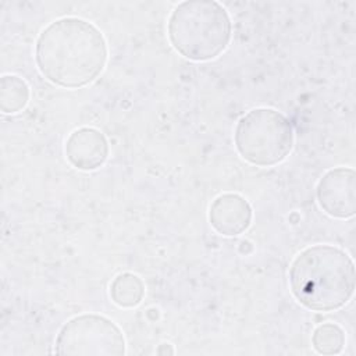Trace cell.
Masks as SVG:
<instances>
[{"instance_id":"obj_4","label":"cell","mask_w":356,"mask_h":356,"mask_svg":"<svg viewBox=\"0 0 356 356\" xmlns=\"http://www.w3.org/2000/svg\"><path fill=\"white\" fill-rule=\"evenodd\" d=\"M234 140L238 153L250 164L270 167L292 150L293 129L289 120L274 108L248 111L236 124Z\"/></svg>"},{"instance_id":"obj_8","label":"cell","mask_w":356,"mask_h":356,"mask_svg":"<svg viewBox=\"0 0 356 356\" xmlns=\"http://www.w3.org/2000/svg\"><path fill=\"white\" fill-rule=\"evenodd\" d=\"M211 227L224 236H235L248 229L252 221V207L236 193L217 196L209 209Z\"/></svg>"},{"instance_id":"obj_2","label":"cell","mask_w":356,"mask_h":356,"mask_svg":"<svg viewBox=\"0 0 356 356\" xmlns=\"http://www.w3.org/2000/svg\"><path fill=\"white\" fill-rule=\"evenodd\" d=\"M295 299L314 312H331L349 302L355 291V266L342 249L316 245L302 250L289 268Z\"/></svg>"},{"instance_id":"obj_10","label":"cell","mask_w":356,"mask_h":356,"mask_svg":"<svg viewBox=\"0 0 356 356\" xmlns=\"http://www.w3.org/2000/svg\"><path fill=\"white\" fill-rule=\"evenodd\" d=\"M29 100L28 83L17 75H4L0 79V108L4 114L22 110Z\"/></svg>"},{"instance_id":"obj_11","label":"cell","mask_w":356,"mask_h":356,"mask_svg":"<svg viewBox=\"0 0 356 356\" xmlns=\"http://www.w3.org/2000/svg\"><path fill=\"white\" fill-rule=\"evenodd\" d=\"M312 345L320 355H338L345 346V332L334 323H324L314 330Z\"/></svg>"},{"instance_id":"obj_7","label":"cell","mask_w":356,"mask_h":356,"mask_svg":"<svg viewBox=\"0 0 356 356\" xmlns=\"http://www.w3.org/2000/svg\"><path fill=\"white\" fill-rule=\"evenodd\" d=\"M67 160L78 170L92 171L104 164L108 156V142L106 136L89 127L78 128L65 140Z\"/></svg>"},{"instance_id":"obj_5","label":"cell","mask_w":356,"mask_h":356,"mask_svg":"<svg viewBox=\"0 0 356 356\" xmlns=\"http://www.w3.org/2000/svg\"><path fill=\"white\" fill-rule=\"evenodd\" d=\"M56 353L121 356L125 353V339L121 330L107 317L81 314L68 320L60 330Z\"/></svg>"},{"instance_id":"obj_6","label":"cell","mask_w":356,"mask_h":356,"mask_svg":"<svg viewBox=\"0 0 356 356\" xmlns=\"http://www.w3.org/2000/svg\"><path fill=\"white\" fill-rule=\"evenodd\" d=\"M320 207L331 217L349 218L356 213V174L338 167L327 171L317 185Z\"/></svg>"},{"instance_id":"obj_1","label":"cell","mask_w":356,"mask_h":356,"mask_svg":"<svg viewBox=\"0 0 356 356\" xmlns=\"http://www.w3.org/2000/svg\"><path fill=\"white\" fill-rule=\"evenodd\" d=\"M36 64L53 83L81 88L95 81L107 61L103 33L89 21L64 17L46 26L36 40Z\"/></svg>"},{"instance_id":"obj_9","label":"cell","mask_w":356,"mask_h":356,"mask_svg":"<svg viewBox=\"0 0 356 356\" xmlns=\"http://www.w3.org/2000/svg\"><path fill=\"white\" fill-rule=\"evenodd\" d=\"M145 295V285L142 280L132 273H122L117 275L110 284L111 300L120 307L138 306Z\"/></svg>"},{"instance_id":"obj_12","label":"cell","mask_w":356,"mask_h":356,"mask_svg":"<svg viewBox=\"0 0 356 356\" xmlns=\"http://www.w3.org/2000/svg\"><path fill=\"white\" fill-rule=\"evenodd\" d=\"M157 353H159V355H167V353L172 355V353H174V349H172V346H171L170 343H161V345L157 348Z\"/></svg>"},{"instance_id":"obj_3","label":"cell","mask_w":356,"mask_h":356,"mask_svg":"<svg viewBox=\"0 0 356 356\" xmlns=\"http://www.w3.org/2000/svg\"><path fill=\"white\" fill-rule=\"evenodd\" d=\"M167 32L179 54L192 61H207L228 46L231 19L227 10L214 0H188L172 10Z\"/></svg>"}]
</instances>
